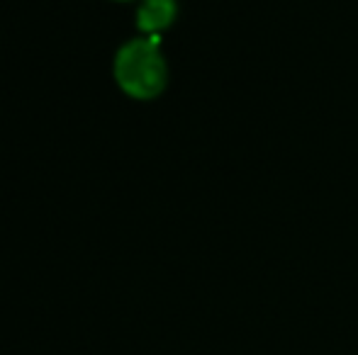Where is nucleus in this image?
<instances>
[{"label":"nucleus","mask_w":358,"mask_h":355,"mask_svg":"<svg viewBox=\"0 0 358 355\" xmlns=\"http://www.w3.org/2000/svg\"><path fill=\"white\" fill-rule=\"evenodd\" d=\"M113 81L124 98L134 103H154L171 83V66L161 47V37L124 39L113 54Z\"/></svg>","instance_id":"nucleus-1"},{"label":"nucleus","mask_w":358,"mask_h":355,"mask_svg":"<svg viewBox=\"0 0 358 355\" xmlns=\"http://www.w3.org/2000/svg\"><path fill=\"white\" fill-rule=\"evenodd\" d=\"M178 15V0H139L134 5V29L142 37H164Z\"/></svg>","instance_id":"nucleus-2"},{"label":"nucleus","mask_w":358,"mask_h":355,"mask_svg":"<svg viewBox=\"0 0 358 355\" xmlns=\"http://www.w3.org/2000/svg\"><path fill=\"white\" fill-rule=\"evenodd\" d=\"M108 3H117V5H137L139 0H108Z\"/></svg>","instance_id":"nucleus-3"}]
</instances>
